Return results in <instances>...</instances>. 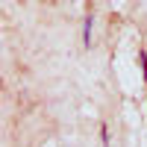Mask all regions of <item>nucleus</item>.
I'll list each match as a JSON object with an SVG mask.
<instances>
[{
  "instance_id": "obj_1",
  "label": "nucleus",
  "mask_w": 147,
  "mask_h": 147,
  "mask_svg": "<svg viewBox=\"0 0 147 147\" xmlns=\"http://www.w3.org/2000/svg\"><path fill=\"white\" fill-rule=\"evenodd\" d=\"M91 24H94V18L85 15V21H82V44L85 47H91Z\"/></svg>"
},
{
  "instance_id": "obj_2",
  "label": "nucleus",
  "mask_w": 147,
  "mask_h": 147,
  "mask_svg": "<svg viewBox=\"0 0 147 147\" xmlns=\"http://www.w3.org/2000/svg\"><path fill=\"white\" fill-rule=\"evenodd\" d=\"M138 65H141V74H144V82H147V50H138Z\"/></svg>"
},
{
  "instance_id": "obj_3",
  "label": "nucleus",
  "mask_w": 147,
  "mask_h": 147,
  "mask_svg": "<svg viewBox=\"0 0 147 147\" xmlns=\"http://www.w3.org/2000/svg\"><path fill=\"white\" fill-rule=\"evenodd\" d=\"M100 141H103V147H109V127L106 124L100 127Z\"/></svg>"
}]
</instances>
